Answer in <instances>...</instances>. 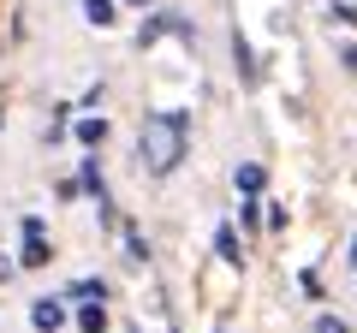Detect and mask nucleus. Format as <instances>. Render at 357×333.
Listing matches in <instances>:
<instances>
[{"mask_svg": "<svg viewBox=\"0 0 357 333\" xmlns=\"http://www.w3.org/2000/svg\"><path fill=\"white\" fill-rule=\"evenodd\" d=\"M77 143H84V149H102L107 143V119H77Z\"/></svg>", "mask_w": 357, "mask_h": 333, "instance_id": "nucleus-6", "label": "nucleus"}, {"mask_svg": "<svg viewBox=\"0 0 357 333\" xmlns=\"http://www.w3.org/2000/svg\"><path fill=\"white\" fill-rule=\"evenodd\" d=\"M54 250H48V238H42V220H24V268H42Z\"/></svg>", "mask_w": 357, "mask_h": 333, "instance_id": "nucleus-2", "label": "nucleus"}, {"mask_svg": "<svg viewBox=\"0 0 357 333\" xmlns=\"http://www.w3.org/2000/svg\"><path fill=\"white\" fill-rule=\"evenodd\" d=\"M84 18H89V24H114V18H119V0H84Z\"/></svg>", "mask_w": 357, "mask_h": 333, "instance_id": "nucleus-5", "label": "nucleus"}, {"mask_svg": "<svg viewBox=\"0 0 357 333\" xmlns=\"http://www.w3.org/2000/svg\"><path fill=\"white\" fill-rule=\"evenodd\" d=\"M126 6H149V0H126Z\"/></svg>", "mask_w": 357, "mask_h": 333, "instance_id": "nucleus-14", "label": "nucleus"}, {"mask_svg": "<svg viewBox=\"0 0 357 333\" xmlns=\"http://www.w3.org/2000/svg\"><path fill=\"white\" fill-rule=\"evenodd\" d=\"M30 321H36L42 333H60L66 327V309L54 304V297H36V304H30Z\"/></svg>", "mask_w": 357, "mask_h": 333, "instance_id": "nucleus-3", "label": "nucleus"}, {"mask_svg": "<svg viewBox=\"0 0 357 333\" xmlns=\"http://www.w3.org/2000/svg\"><path fill=\"white\" fill-rule=\"evenodd\" d=\"M185 137H191V125H185V114H149L143 119V166L149 173H173L178 161H185Z\"/></svg>", "mask_w": 357, "mask_h": 333, "instance_id": "nucleus-1", "label": "nucleus"}, {"mask_svg": "<svg viewBox=\"0 0 357 333\" xmlns=\"http://www.w3.org/2000/svg\"><path fill=\"white\" fill-rule=\"evenodd\" d=\"M333 18H345V24H357V6H351V0H340V6H333Z\"/></svg>", "mask_w": 357, "mask_h": 333, "instance_id": "nucleus-12", "label": "nucleus"}, {"mask_svg": "<svg viewBox=\"0 0 357 333\" xmlns=\"http://www.w3.org/2000/svg\"><path fill=\"white\" fill-rule=\"evenodd\" d=\"M72 297H84V304H96V297H107L102 280H72Z\"/></svg>", "mask_w": 357, "mask_h": 333, "instance_id": "nucleus-9", "label": "nucleus"}, {"mask_svg": "<svg viewBox=\"0 0 357 333\" xmlns=\"http://www.w3.org/2000/svg\"><path fill=\"white\" fill-rule=\"evenodd\" d=\"M351 262H357V244H351Z\"/></svg>", "mask_w": 357, "mask_h": 333, "instance_id": "nucleus-15", "label": "nucleus"}, {"mask_svg": "<svg viewBox=\"0 0 357 333\" xmlns=\"http://www.w3.org/2000/svg\"><path fill=\"white\" fill-rule=\"evenodd\" d=\"M215 250L232 262V268H244V250H238V232H232V226H220V232H215Z\"/></svg>", "mask_w": 357, "mask_h": 333, "instance_id": "nucleus-7", "label": "nucleus"}, {"mask_svg": "<svg viewBox=\"0 0 357 333\" xmlns=\"http://www.w3.org/2000/svg\"><path fill=\"white\" fill-rule=\"evenodd\" d=\"M77 185H84L89 196H102V166H96V161H84V179H77Z\"/></svg>", "mask_w": 357, "mask_h": 333, "instance_id": "nucleus-10", "label": "nucleus"}, {"mask_svg": "<svg viewBox=\"0 0 357 333\" xmlns=\"http://www.w3.org/2000/svg\"><path fill=\"white\" fill-rule=\"evenodd\" d=\"M316 333H351V327H345L340 316H321V321H316Z\"/></svg>", "mask_w": 357, "mask_h": 333, "instance_id": "nucleus-11", "label": "nucleus"}, {"mask_svg": "<svg viewBox=\"0 0 357 333\" xmlns=\"http://www.w3.org/2000/svg\"><path fill=\"white\" fill-rule=\"evenodd\" d=\"M262 185H268V173H262L256 161H244V166H238V196H262Z\"/></svg>", "mask_w": 357, "mask_h": 333, "instance_id": "nucleus-4", "label": "nucleus"}, {"mask_svg": "<svg viewBox=\"0 0 357 333\" xmlns=\"http://www.w3.org/2000/svg\"><path fill=\"white\" fill-rule=\"evenodd\" d=\"M345 65H351V72H357V48H345Z\"/></svg>", "mask_w": 357, "mask_h": 333, "instance_id": "nucleus-13", "label": "nucleus"}, {"mask_svg": "<svg viewBox=\"0 0 357 333\" xmlns=\"http://www.w3.org/2000/svg\"><path fill=\"white\" fill-rule=\"evenodd\" d=\"M77 327H84V333H107V316H102L96 304H84V316H77Z\"/></svg>", "mask_w": 357, "mask_h": 333, "instance_id": "nucleus-8", "label": "nucleus"}]
</instances>
